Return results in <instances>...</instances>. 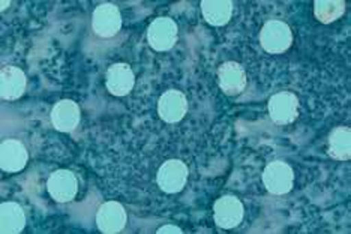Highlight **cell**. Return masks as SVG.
Returning <instances> with one entry per match:
<instances>
[{
	"instance_id": "cell-1",
	"label": "cell",
	"mask_w": 351,
	"mask_h": 234,
	"mask_svg": "<svg viewBox=\"0 0 351 234\" xmlns=\"http://www.w3.org/2000/svg\"><path fill=\"white\" fill-rule=\"evenodd\" d=\"M293 44V32L287 23L270 20L260 32V45L270 54L285 53Z\"/></svg>"
},
{
	"instance_id": "cell-2",
	"label": "cell",
	"mask_w": 351,
	"mask_h": 234,
	"mask_svg": "<svg viewBox=\"0 0 351 234\" xmlns=\"http://www.w3.org/2000/svg\"><path fill=\"white\" fill-rule=\"evenodd\" d=\"M188 165L180 159H169L159 167L156 182L158 187L165 194L180 192L188 182Z\"/></svg>"
},
{
	"instance_id": "cell-3",
	"label": "cell",
	"mask_w": 351,
	"mask_h": 234,
	"mask_svg": "<svg viewBox=\"0 0 351 234\" xmlns=\"http://www.w3.org/2000/svg\"><path fill=\"white\" fill-rule=\"evenodd\" d=\"M269 116L276 125H290L299 116V98L296 93L284 91L270 96L267 104Z\"/></svg>"
},
{
	"instance_id": "cell-4",
	"label": "cell",
	"mask_w": 351,
	"mask_h": 234,
	"mask_svg": "<svg viewBox=\"0 0 351 234\" xmlns=\"http://www.w3.org/2000/svg\"><path fill=\"white\" fill-rule=\"evenodd\" d=\"M263 183L274 196H284L293 189L294 172L284 161H272L263 172Z\"/></svg>"
},
{
	"instance_id": "cell-5",
	"label": "cell",
	"mask_w": 351,
	"mask_h": 234,
	"mask_svg": "<svg viewBox=\"0 0 351 234\" xmlns=\"http://www.w3.org/2000/svg\"><path fill=\"white\" fill-rule=\"evenodd\" d=\"M178 24L170 17H158L149 24L147 41L155 51H169L178 43Z\"/></svg>"
},
{
	"instance_id": "cell-6",
	"label": "cell",
	"mask_w": 351,
	"mask_h": 234,
	"mask_svg": "<svg viewBox=\"0 0 351 234\" xmlns=\"http://www.w3.org/2000/svg\"><path fill=\"white\" fill-rule=\"evenodd\" d=\"M92 29L101 38H113L122 29V15L113 3H101L92 15Z\"/></svg>"
},
{
	"instance_id": "cell-7",
	"label": "cell",
	"mask_w": 351,
	"mask_h": 234,
	"mask_svg": "<svg viewBox=\"0 0 351 234\" xmlns=\"http://www.w3.org/2000/svg\"><path fill=\"white\" fill-rule=\"evenodd\" d=\"M242 201L234 196H222L213 204V220L219 229H236L243 220Z\"/></svg>"
},
{
	"instance_id": "cell-8",
	"label": "cell",
	"mask_w": 351,
	"mask_h": 234,
	"mask_svg": "<svg viewBox=\"0 0 351 234\" xmlns=\"http://www.w3.org/2000/svg\"><path fill=\"white\" fill-rule=\"evenodd\" d=\"M47 189L58 203H69L78 192V179L71 170H56L47 180Z\"/></svg>"
},
{
	"instance_id": "cell-9",
	"label": "cell",
	"mask_w": 351,
	"mask_h": 234,
	"mask_svg": "<svg viewBox=\"0 0 351 234\" xmlns=\"http://www.w3.org/2000/svg\"><path fill=\"white\" fill-rule=\"evenodd\" d=\"M188 113V98L186 95L170 89L158 101V115L165 124H178L185 117Z\"/></svg>"
},
{
	"instance_id": "cell-10",
	"label": "cell",
	"mask_w": 351,
	"mask_h": 234,
	"mask_svg": "<svg viewBox=\"0 0 351 234\" xmlns=\"http://www.w3.org/2000/svg\"><path fill=\"white\" fill-rule=\"evenodd\" d=\"M218 86L227 96H236L243 92L248 83L246 71L241 63L224 62L218 68Z\"/></svg>"
},
{
	"instance_id": "cell-11",
	"label": "cell",
	"mask_w": 351,
	"mask_h": 234,
	"mask_svg": "<svg viewBox=\"0 0 351 234\" xmlns=\"http://www.w3.org/2000/svg\"><path fill=\"white\" fill-rule=\"evenodd\" d=\"M128 221V213L125 207L119 201H107L97 212L98 230L104 234L121 233Z\"/></svg>"
},
{
	"instance_id": "cell-12",
	"label": "cell",
	"mask_w": 351,
	"mask_h": 234,
	"mask_svg": "<svg viewBox=\"0 0 351 234\" xmlns=\"http://www.w3.org/2000/svg\"><path fill=\"white\" fill-rule=\"evenodd\" d=\"M27 78L20 68L6 65L0 71V96L3 101H15L26 92Z\"/></svg>"
},
{
	"instance_id": "cell-13",
	"label": "cell",
	"mask_w": 351,
	"mask_h": 234,
	"mask_svg": "<svg viewBox=\"0 0 351 234\" xmlns=\"http://www.w3.org/2000/svg\"><path fill=\"white\" fill-rule=\"evenodd\" d=\"M29 153L20 140L8 139L0 144V168L6 173H17L26 167Z\"/></svg>"
},
{
	"instance_id": "cell-14",
	"label": "cell",
	"mask_w": 351,
	"mask_h": 234,
	"mask_svg": "<svg viewBox=\"0 0 351 234\" xmlns=\"http://www.w3.org/2000/svg\"><path fill=\"white\" fill-rule=\"evenodd\" d=\"M135 75L134 71L128 63L119 62L113 63L107 69L106 87L114 96H126L134 89Z\"/></svg>"
},
{
	"instance_id": "cell-15",
	"label": "cell",
	"mask_w": 351,
	"mask_h": 234,
	"mask_svg": "<svg viewBox=\"0 0 351 234\" xmlns=\"http://www.w3.org/2000/svg\"><path fill=\"white\" fill-rule=\"evenodd\" d=\"M51 125L60 132H71L78 126L82 111L80 106L73 100H62L56 102L51 110Z\"/></svg>"
},
{
	"instance_id": "cell-16",
	"label": "cell",
	"mask_w": 351,
	"mask_h": 234,
	"mask_svg": "<svg viewBox=\"0 0 351 234\" xmlns=\"http://www.w3.org/2000/svg\"><path fill=\"white\" fill-rule=\"evenodd\" d=\"M26 227V213L15 201H5L0 204V233L19 234Z\"/></svg>"
},
{
	"instance_id": "cell-17",
	"label": "cell",
	"mask_w": 351,
	"mask_h": 234,
	"mask_svg": "<svg viewBox=\"0 0 351 234\" xmlns=\"http://www.w3.org/2000/svg\"><path fill=\"white\" fill-rule=\"evenodd\" d=\"M200 6L204 20L215 27L226 26L233 15L231 0H203Z\"/></svg>"
},
{
	"instance_id": "cell-18",
	"label": "cell",
	"mask_w": 351,
	"mask_h": 234,
	"mask_svg": "<svg viewBox=\"0 0 351 234\" xmlns=\"http://www.w3.org/2000/svg\"><path fill=\"white\" fill-rule=\"evenodd\" d=\"M327 153L337 161H348L351 158V129L348 126H338L330 132Z\"/></svg>"
},
{
	"instance_id": "cell-19",
	"label": "cell",
	"mask_w": 351,
	"mask_h": 234,
	"mask_svg": "<svg viewBox=\"0 0 351 234\" xmlns=\"http://www.w3.org/2000/svg\"><path fill=\"white\" fill-rule=\"evenodd\" d=\"M344 12H346V2H342V0H332V2L317 0V2H314L315 19L324 24H329V23H333L335 20H338Z\"/></svg>"
},
{
	"instance_id": "cell-20",
	"label": "cell",
	"mask_w": 351,
	"mask_h": 234,
	"mask_svg": "<svg viewBox=\"0 0 351 234\" xmlns=\"http://www.w3.org/2000/svg\"><path fill=\"white\" fill-rule=\"evenodd\" d=\"M182 229L178 227V225H173V224H169V225H164V227H161L158 230V234H182Z\"/></svg>"
},
{
	"instance_id": "cell-21",
	"label": "cell",
	"mask_w": 351,
	"mask_h": 234,
	"mask_svg": "<svg viewBox=\"0 0 351 234\" xmlns=\"http://www.w3.org/2000/svg\"><path fill=\"white\" fill-rule=\"evenodd\" d=\"M10 5H11V2H2V11H5V8L10 6Z\"/></svg>"
}]
</instances>
